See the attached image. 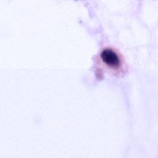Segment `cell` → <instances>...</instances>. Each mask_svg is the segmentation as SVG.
<instances>
[{
    "label": "cell",
    "instance_id": "cell-1",
    "mask_svg": "<svg viewBox=\"0 0 158 158\" xmlns=\"http://www.w3.org/2000/svg\"><path fill=\"white\" fill-rule=\"evenodd\" d=\"M102 61L107 65L112 67H117L120 64L118 55L110 49H105L101 53Z\"/></svg>",
    "mask_w": 158,
    "mask_h": 158
}]
</instances>
